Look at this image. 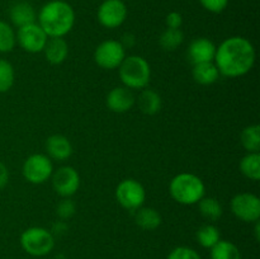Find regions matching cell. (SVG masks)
Returning <instances> with one entry per match:
<instances>
[{
    "mask_svg": "<svg viewBox=\"0 0 260 259\" xmlns=\"http://www.w3.org/2000/svg\"><path fill=\"white\" fill-rule=\"evenodd\" d=\"M216 68L220 75L226 78L244 76L253 69L255 63V48L245 37H229L216 47Z\"/></svg>",
    "mask_w": 260,
    "mask_h": 259,
    "instance_id": "6da1fadb",
    "label": "cell"
},
{
    "mask_svg": "<svg viewBox=\"0 0 260 259\" xmlns=\"http://www.w3.org/2000/svg\"><path fill=\"white\" fill-rule=\"evenodd\" d=\"M37 23L50 37H65L75 24V12L63 0H51L41 8Z\"/></svg>",
    "mask_w": 260,
    "mask_h": 259,
    "instance_id": "7a4b0ae2",
    "label": "cell"
},
{
    "mask_svg": "<svg viewBox=\"0 0 260 259\" xmlns=\"http://www.w3.org/2000/svg\"><path fill=\"white\" fill-rule=\"evenodd\" d=\"M169 193L179 205H197L205 197L206 187L203 180L192 173H179L169 183Z\"/></svg>",
    "mask_w": 260,
    "mask_h": 259,
    "instance_id": "3957f363",
    "label": "cell"
},
{
    "mask_svg": "<svg viewBox=\"0 0 260 259\" xmlns=\"http://www.w3.org/2000/svg\"><path fill=\"white\" fill-rule=\"evenodd\" d=\"M119 79L128 89H145L151 79V68L146 58L139 55L126 56L118 68Z\"/></svg>",
    "mask_w": 260,
    "mask_h": 259,
    "instance_id": "277c9868",
    "label": "cell"
},
{
    "mask_svg": "<svg viewBox=\"0 0 260 259\" xmlns=\"http://www.w3.org/2000/svg\"><path fill=\"white\" fill-rule=\"evenodd\" d=\"M19 241L27 254L32 256H45L50 254L55 246V235L47 229L32 226L23 231Z\"/></svg>",
    "mask_w": 260,
    "mask_h": 259,
    "instance_id": "5b68a950",
    "label": "cell"
},
{
    "mask_svg": "<svg viewBox=\"0 0 260 259\" xmlns=\"http://www.w3.org/2000/svg\"><path fill=\"white\" fill-rule=\"evenodd\" d=\"M116 200L124 210L136 211L137 208L144 206L146 200V190L139 180L127 178L117 185Z\"/></svg>",
    "mask_w": 260,
    "mask_h": 259,
    "instance_id": "8992f818",
    "label": "cell"
},
{
    "mask_svg": "<svg viewBox=\"0 0 260 259\" xmlns=\"http://www.w3.org/2000/svg\"><path fill=\"white\" fill-rule=\"evenodd\" d=\"M52 160L46 154H33L24 160L22 174L27 182L32 184H43L51 179L53 173Z\"/></svg>",
    "mask_w": 260,
    "mask_h": 259,
    "instance_id": "52a82bcc",
    "label": "cell"
},
{
    "mask_svg": "<svg viewBox=\"0 0 260 259\" xmlns=\"http://www.w3.org/2000/svg\"><path fill=\"white\" fill-rule=\"evenodd\" d=\"M126 57V48L119 41L107 40L96 46L94 51V61L96 65L106 70L118 69Z\"/></svg>",
    "mask_w": 260,
    "mask_h": 259,
    "instance_id": "ba28073f",
    "label": "cell"
},
{
    "mask_svg": "<svg viewBox=\"0 0 260 259\" xmlns=\"http://www.w3.org/2000/svg\"><path fill=\"white\" fill-rule=\"evenodd\" d=\"M230 207L236 218L244 222H256L260 218V200L253 193H239L231 200Z\"/></svg>",
    "mask_w": 260,
    "mask_h": 259,
    "instance_id": "9c48e42d",
    "label": "cell"
},
{
    "mask_svg": "<svg viewBox=\"0 0 260 259\" xmlns=\"http://www.w3.org/2000/svg\"><path fill=\"white\" fill-rule=\"evenodd\" d=\"M51 182H52L53 190L58 196L62 198L71 197L80 188V175L75 168L65 165V167L58 168L57 170H53L51 175Z\"/></svg>",
    "mask_w": 260,
    "mask_h": 259,
    "instance_id": "30bf717a",
    "label": "cell"
},
{
    "mask_svg": "<svg viewBox=\"0 0 260 259\" xmlns=\"http://www.w3.org/2000/svg\"><path fill=\"white\" fill-rule=\"evenodd\" d=\"M15 37H17L18 45L25 52L29 53L42 52L48 40V36L46 35L45 30L40 27L37 22L18 28Z\"/></svg>",
    "mask_w": 260,
    "mask_h": 259,
    "instance_id": "8fae6325",
    "label": "cell"
},
{
    "mask_svg": "<svg viewBox=\"0 0 260 259\" xmlns=\"http://www.w3.org/2000/svg\"><path fill=\"white\" fill-rule=\"evenodd\" d=\"M127 10L126 4L122 0H104L98 8V17L99 23L103 27L108 29H114V28L121 27L127 19Z\"/></svg>",
    "mask_w": 260,
    "mask_h": 259,
    "instance_id": "7c38bea8",
    "label": "cell"
},
{
    "mask_svg": "<svg viewBox=\"0 0 260 259\" xmlns=\"http://www.w3.org/2000/svg\"><path fill=\"white\" fill-rule=\"evenodd\" d=\"M216 47L217 46L206 37L194 38L189 43L187 50L188 60L193 63H203V62H213L216 55Z\"/></svg>",
    "mask_w": 260,
    "mask_h": 259,
    "instance_id": "4fadbf2b",
    "label": "cell"
},
{
    "mask_svg": "<svg viewBox=\"0 0 260 259\" xmlns=\"http://www.w3.org/2000/svg\"><path fill=\"white\" fill-rule=\"evenodd\" d=\"M135 102H136V98H135L134 93L131 89L126 88V86H116L107 94L106 98L107 107L109 111L114 112V113L128 112L135 106Z\"/></svg>",
    "mask_w": 260,
    "mask_h": 259,
    "instance_id": "5bb4252c",
    "label": "cell"
},
{
    "mask_svg": "<svg viewBox=\"0 0 260 259\" xmlns=\"http://www.w3.org/2000/svg\"><path fill=\"white\" fill-rule=\"evenodd\" d=\"M46 152L51 160L65 161L73 154V145L63 135H52L46 141Z\"/></svg>",
    "mask_w": 260,
    "mask_h": 259,
    "instance_id": "9a60e30c",
    "label": "cell"
},
{
    "mask_svg": "<svg viewBox=\"0 0 260 259\" xmlns=\"http://www.w3.org/2000/svg\"><path fill=\"white\" fill-rule=\"evenodd\" d=\"M42 52L45 53L48 62L52 65H60L68 58L69 45L63 37H50Z\"/></svg>",
    "mask_w": 260,
    "mask_h": 259,
    "instance_id": "2e32d148",
    "label": "cell"
},
{
    "mask_svg": "<svg viewBox=\"0 0 260 259\" xmlns=\"http://www.w3.org/2000/svg\"><path fill=\"white\" fill-rule=\"evenodd\" d=\"M9 17L13 25L17 28L32 24L37 20V14L32 5L28 2H17L12 5L9 10Z\"/></svg>",
    "mask_w": 260,
    "mask_h": 259,
    "instance_id": "e0dca14e",
    "label": "cell"
},
{
    "mask_svg": "<svg viewBox=\"0 0 260 259\" xmlns=\"http://www.w3.org/2000/svg\"><path fill=\"white\" fill-rule=\"evenodd\" d=\"M161 215L152 207H140L135 212V222L145 231H152L161 225Z\"/></svg>",
    "mask_w": 260,
    "mask_h": 259,
    "instance_id": "ac0fdd59",
    "label": "cell"
},
{
    "mask_svg": "<svg viewBox=\"0 0 260 259\" xmlns=\"http://www.w3.org/2000/svg\"><path fill=\"white\" fill-rule=\"evenodd\" d=\"M137 103H139V108L142 113L147 114V116H154L161 109L162 102L161 96L157 91L145 88L140 93Z\"/></svg>",
    "mask_w": 260,
    "mask_h": 259,
    "instance_id": "d6986e66",
    "label": "cell"
},
{
    "mask_svg": "<svg viewBox=\"0 0 260 259\" xmlns=\"http://www.w3.org/2000/svg\"><path fill=\"white\" fill-rule=\"evenodd\" d=\"M193 79L201 85H212L220 79V73L215 62H203L193 65Z\"/></svg>",
    "mask_w": 260,
    "mask_h": 259,
    "instance_id": "ffe728a7",
    "label": "cell"
},
{
    "mask_svg": "<svg viewBox=\"0 0 260 259\" xmlns=\"http://www.w3.org/2000/svg\"><path fill=\"white\" fill-rule=\"evenodd\" d=\"M240 172L248 179L258 182L260 179V154L248 152L240 161Z\"/></svg>",
    "mask_w": 260,
    "mask_h": 259,
    "instance_id": "44dd1931",
    "label": "cell"
},
{
    "mask_svg": "<svg viewBox=\"0 0 260 259\" xmlns=\"http://www.w3.org/2000/svg\"><path fill=\"white\" fill-rule=\"evenodd\" d=\"M196 239L202 248L211 249L221 240V233L215 225L206 223L198 229L196 233Z\"/></svg>",
    "mask_w": 260,
    "mask_h": 259,
    "instance_id": "7402d4cb",
    "label": "cell"
},
{
    "mask_svg": "<svg viewBox=\"0 0 260 259\" xmlns=\"http://www.w3.org/2000/svg\"><path fill=\"white\" fill-rule=\"evenodd\" d=\"M198 211L205 218L216 221L222 216V206L220 201L215 197H203L198 201Z\"/></svg>",
    "mask_w": 260,
    "mask_h": 259,
    "instance_id": "603a6c76",
    "label": "cell"
},
{
    "mask_svg": "<svg viewBox=\"0 0 260 259\" xmlns=\"http://www.w3.org/2000/svg\"><path fill=\"white\" fill-rule=\"evenodd\" d=\"M210 250L211 259H241L240 249L229 240H220Z\"/></svg>",
    "mask_w": 260,
    "mask_h": 259,
    "instance_id": "cb8c5ba5",
    "label": "cell"
},
{
    "mask_svg": "<svg viewBox=\"0 0 260 259\" xmlns=\"http://www.w3.org/2000/svg\"><path fill=\"white\" fill-rule=\"evenodd\" d=\"M240 142L248 152H259L260 150V126L250 124L240 134Z\"/></svg>",
    "mask_w": 260,
    "mask_h": 259,
    "instance_id": "d4e9b609",
    "label": "cell"
},
{
    "mask_svg": "<svg viewBox=\"0 0 260 259\" xmlns=\"http://www.w3.org/2000/svg\"><path fill=\"white\" fill-rule=\"evenodd\" d=\"M184 41V35L182 29L167 28L159 37V45L165 51H175Z\"/></svg>",
    "mask_w": 260,
    "mask_h": 259,
    "instance_id": "484cf974",
    "label": "cell"
},
{
    "mask_svg": "<svg viewBox=\"0 0 260 259\" xmlns=\"http://www.w3.org/2000/svg\"><path fill=\"white\" fill-rule=\"evenodd\" d=\"M17 45L15 30L9 23L0 20V52L8 53Z\"/></svg>",
    "mask_w": 260,
    "mask_h": 259,
    "instance_id": "4316f807",
    "label": "cell"
},
{
    "mask_svg": "<svg viewBox=\"0 0 260 259\" xmlns=\"http://www.w3.org/2000/svg\"><path fill=\"white\" fill-rule=\"evenodd\" d=\"M14 68L9 61L0 58V93H7L14 84Z\"/></svg>",
    "mask_w": 260,
    "mask_h": 259,
    "instance_id": "83f0119b",
    "label": "cell"
},
{
    "mask_svg": "<svg viewBox=\"0 0 260 259\" xmlns=\"http://www.w3.org/2000/svg\"><path fill=\"white\" fill-rule=\"evenodd\" d=\"M76 212V206L70 197L62 198L60 202L56 206V215L61 218V220H69L73 217Z\"/></svg>",
    "mask_w": 260,
    "mask_h": 259,
    "instance_id": "f1b7e54d",
    "label": "cell"
},
{
    "mask_svg": "<svg viewBox=\"0 0 260 259\" xmlns=\"http://www.w3.org/2000/svg\"><path fill=\"white\" fill-rule=\"evenodd\" d=\"M167 259H202L200 253L189 246H177L169 253Z\"/></svg>",
    "mask_w": 260,
    "mask_h": 259,
    "instance_id": "f546056e",
    "label": "cell"
},
{
    "mask_svg": "<svg viewBox=\"0 0 260 259\" xmlns=\"http://www.w3.org/2000/svg\"><path fill=\"white\" fill-rule=\"evenodd\" d=\"M229 2L230 0H200L201 5L206 10H208L211 13H215V14L223 12L228 8Z\"/></svg>",
    "mask_w": 260,
    "mask_h": 259,
    "instance_id": "4dcf8cb0",
    "label": "cell"
},
{
    "mask_svg": "<svg viewBox=\"0 0 260 259\" xmlns=\"http://www.w3.org/2000/svg\"><path fill=\"white\" fill-rule=\"evenodd\" d=\"M165 24L167 28H173V29H180L183 24V17L180 13L172 12L167 15L165 18Z\"/></svg>",
    "mask_w": 260,
    "mask_h": 259,
    "instance_id": "1f68e13d",
    "label": "cell"
},
{
    "mask_svg": "<svg viewBox=\"0 0 260 259\" xmlns=\"http://www.w3.org/2000/svg\"><path fill=\"white\" fill-rule=\"evenodd\" d=\"M8 182H9V170L4 163L0 161V189H3Z\"/></svg>",
    "mask_w": 260,
    "mask_h": 259,
    "instance_id": "d6a6232c",
    "label": "cell"
},
{
    "mask_svg": "<svg viewBox=\"0 0 260 259\" xmlns=\"http://www.w3.org/2000/svg\"><path fill=\"white\" fill-rule=\"evenodd\" d=\"M119 42L122 43V46H123L124 48H131L132 46L136 43V38H135V36L132 35V33H126V35L122 37V41H119Z\"/></svg>",
    "mask_w": 260,
    "mask_h": 259,
    "instance_id": "836d02e7",
    "label": "cell"
},
{
    "mask_svg": "<svg viewBox=\"0 0 260 259\" xmlns=\"http://www.w3.org/2000/svg\"><path fill=\"white\" fill-rule=\"evenodd\" d=\"M254 223H255V230H254L255 231V239L256 240H259V228H260L259 221H256V222H254Z\"/></svg>",
    "mask_w": 260,
    "mask_h": 259,
    "instance_id": "e575fe53",
    "label": "cell"
}]
</instances>
